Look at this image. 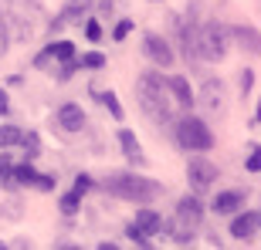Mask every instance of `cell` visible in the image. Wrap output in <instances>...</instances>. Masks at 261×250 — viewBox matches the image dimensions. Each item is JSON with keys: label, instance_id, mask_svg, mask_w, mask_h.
I'll use <instances>...</instances> for the list:
<instances>
[{"label": "cell", "instance_id": "603a6c76", "mask_svg": "<svg viewBox=\"0 0 261 250\" xmlns=\"http://www.w3.org/2000/svg\"><path fill=\"white\" fill-rule=\"evenodd\" d=\"M78 65L85 68V71H102V68H106V54H102V51H88V54L78 58Z\"/></svg>", "mask_w": 261, "mask_h": 250}, {"label": "cell", "instance_id": "277c9868", "mask_svg": "<svg viewBox=\"0 0 261 250\" xmlns=\"http://www.w3.org/2000/svg\"><path fill=\"white\" fill-rule=\"evenodd\" d=\"M176 142H180V149H187V152H207V149H214V132L200 115H190V112H187V115L176 122Z\"/></svg>", "mask_w": 261, "mask_h": 250}, {"label": "cell", "instance_id": "ba28073f", "mask_svg": "<svg viewBox=\"0 0 261 250\" xmlns=\"http://www.w3.org/2000/svg\"><path fill=\"white\" fill-rule=\"evenodd\" d=\"M231 240H241V243H251L261 230V213L258 210H238L231 220Z\"/></svg>", "mask_w": 261, "mask_h": 250}, {"label": "cell", "instance_id": "2e32d148", "mask_svg": "<svg viewBox=\"0 0 261 250\" xmlns=\"http://www.w3.org/2000/svg\"><path fill=\"white\" fill-rule=\"evenodd\" d=\"M92 10H95V0H68L61 7V20L65 24H82Z\"/></svg>", "mask_w": 261, "mask_h": 250}, {"label": "cell", "instance_id": "f35d334b", "mask_svg": "<svg viewBox=\"0 0 261 250\" xmlns=\"http://www.w3.org/2000/svg\"><path fill=\"white\" fill-rule=\"evenodd\" d=\"M14 247H20V250L28 247V250H31V247H34V243H31V240H28V237H17V240H14Z\"/></svg>", "mask_w": 261, "mask_h": 250}, {"label": "cell", "instance_id": "5b68a950", "mask_svg": "<svg viewBox=\"0 0 261 250\" xmlns=\"http://www.w3.org/2000/svg\"><path fill=\"white\" fill-rule=\"evenodd\" d=\"M197 102H200V108L207 112V115L224 118V115H227V85H224L221 78H207V81L200 85Z\"/></svg>", "mask_w": 261, "mask_h": 250}, {"label": "cell", "instance_id": "30bf717a", "mask_svg": "<svg viewBox=\"0 0 261 250\" xmlns=\"http://www.w3.org/2000/svg\"><path fill=\"white\" fill-rule=\"evenodd\" d=\"M203 200L200 196H194V193H187V196H180L176 200V220L187 223V227H194V230H200V223H203Z\"/></svg>", "mask_w": 261, "mask_h": 250}, {"label": "cell", "instance_id": "836d02e7", "mask_svg": "<svg viewBox=\"0 0 261 250\" xmlns=\"http://www.w3.org/2000/svg\"><path fill=\"white\" fill-rule=\"evenodd\" d=\"M238 85H241V95H248V91L254 88V71H251V68H244V71H241V78H238Z\"/></svg>", "mask_w": 261, "mask_h": 250}, {"label": "cell", "instance_id": "d6986e66", "mask_svg": "<svg viewBox=\"0 0 261 250\" xmlns=\"http://www.w3.org/2000/svg\"><path fill=\"white\" fill-rule=\"evenodd\" d=\"M92 91H95V88H92ZM95 98L109 108V112H112V118H116V122H122V118H126V112H122V105H119L116 91H95Z\"/></svg>", "mask_w": 261, "mask_h": 250}, {"label": "cell", "instance_id": "1f68e13d", "mask_svg": "<svg viewBox=\"0 0 261 250\" xmlns=\"http://www.w3.org/2000/svg\"><path fill=\"white\" fill-rule=\"evenodd\" d=\"M126 237H129V240L136 243V247H153V240H149L146 233H139V230H136V227H133V223H129V227H126Z\"/></svg>", "mask_w": 261, "mask_h": 250}, {"label": "cell", "instance_id": "8d00e7d4", "mask_svg": "<svg viewBox=\"0 0 261 250\" xmlns=\"http://www.w3.org/2000/svg\"><path fill=\"white\" fill-rule=\"evenodd\" d=\"M65 27H68V24L61 20V14H58V17H55V20L48 24V38H55V34H58V30H65Z\"/></svg>", "mask_w": 261, "mask_h": 250}, {"label": "cell", "instance_id": "ab89813d", "mask_svg": "<svg viewBox=\"0 0 261 250\" xmlns=\"http://www.w3.org/2000/svg\"><path fill=\"white\" fill-rule=\"evenodd\" d=\"M98 250H119V243H112V240H102V243H98Z\"/></svg>", "mask_w": 261, "mask_h": 250}, {"label": "cell", "instance_id": "7bdbcfd3", "mask_svg": "<svg viewBox=\"0 0 261 250\" xmlns=\"http://www.w3.org/2000/svg\"><path fill=\"white\" fill-rule=\"evenodd\" d=\"M0 250H7V243H4V240H0Z\"/></svg>", "mask_w": 261, "mask_h": 250}, {"label": "cell", "instance_id": "d590c367", "mask_svg": "<svg viewBox=\"0 0 261 250\" xmlns=\"http://www.w3.org/2000/svg\"><path fill=\"white\" fill-rule=\"evenodd\" d=\"M0 216H7V220L20 216V203H17V200H10V206H0Z\"/></svg>", "mask_w": 261, "mask_h": 250}, {"label": "cell", "instance_id": "ffe728a7", "mask_svg": "<svg viewBox=\"0 0 261 250\" xmlns=\"http://www.w3.org/2000/svg\"><path fill=\"white\" fill-rule=\"evenodd\" d=\"M20 135H24V129H17V125H0V149L20 145Z\"/></svg>", "mask_w": 261, "mask_h": 250}, {"label": "cell", "instance_id": "9a60e30c", "mask_svg": "<svg viewBox=\"0 0 261 250\" xmlns=\"http://www.w3.org/2000/svg\"><path fill=\"white\" fill-rule=\"evenodd\" d=\"M231 41H238V48L248 51V54H258L261 58V34L254 27H248V24H238V27H231Z\"/></svg>", "mask_w": 261, "mask_h": 250}, {"label": "cell", "instance_id": "9c48e42d", "mask_svg": "<svg viewBox=\"0 0 261 250\" xmlns=\"http://www.w3.org/2000/svg\"><path fill=\"white\" fill-rule=\"evenodd\" d=\"M85 122H88V115L82 112V105H75V102H65V105H58V112H55V125H58L61 132H68V135L82 132Z\"/></svg>", "mask_w": 261, "mask_h": 250}, {"label": "cell", "instance_id": "d6a6232c", "mask_svg": "<svg viewBox=\"0 0 261 250\" xmlns=\"http://www.w3.org/2000/svg\"><path fill=\"white\" fill-rule=\"evenodd\" d=\"M78 68H82V65H78V58H68V61H61V71H58V81H68V78L75 75Z\"/></svg>", "mask_w": 261, "mask_h": 250}, {"label": "cell", "instance_id": "7402d4cb", "mask_svg": "<svg viewBox=\"0 0 261 250\" xmlns=\"http://www.w3.org/2000/svg\"><path fill=\"white\" fill-rule=\"evenodd\" d=\"M14 179H17V186H34L38 169L31 166V159H28V163H20V166H14Z\"/></svg>", "mask_w": 261, "mask_h": 250}, {"label": "cell", "instance_id": "d4e9b609", "mask_svg": "<svg viewBox=\"0 0 261 250\" xmlns=\"http://www.w3.org/2000/svg\"><path fill=\"white\" fill-rule=\"evenodd\" d=\"M82 27H85V38L88 41H102V24H98V17H92V14H88V17L82 20Z\"/></svg>", "mask_w": 261, "mask_h": 250}, {"label": "cell", "instance_id": "ac0fdd59", "mask_svg": "<svg viewBox=\"0 0 261 250\" xmlns=\"http://www.w3.org/2000/svg\"><path fill=\"white\" fill-rule=\"evenodd\" d=\"M58 210H61V216H68V220H71V216L82 210V193H78V190L65 193V196L58 200Z\"/></svg>", "mask_w": 261, "mask_h": 250}, {"label": "cell", "instance_id": "f546056e", "mask_svg": "<svg viewBox=\"0 0 261 250\" xmlns=\"http://www.w3.org/2000/svg\"><path fill=\"white\" fill-rule=\"evenodd\" d=\"M129 34H133V20H129V17H122V20L116 24V27H112V41H126Z\"/></svg>", "mask_w": 261, "mask_h": 250}, {"label": "cell", "instance_id": "4dcf8cb0", "mask_svg": "<svg viewBox=\"0 0 261 250\" xmlns=\"http://www.w3.org/2000/svg\"><path fill=\"white\" fill-rule=\"evenodd\" d=\"M10 51V27H7V17L0 14V58Z\"/></svg>", "mask_w": 261, "mask_h": 250}, {"label": "cell", "instance_id": "4fadbf2b", "mask_svg": "<svg viewBox=\"0 0 261 250\" xmlns=\"http://www.w3.org/2000/svg\"><path fill=\"white\" fill-rule=\"evenodd\" d=\"M129 223H133V227H136L139 233H146L149 240H153L156 233H163V216H160L156 210H149V206H143V210H136V216H133Z\"/></svg>", "mask_w": 261, "mask_h": 250}, {"label": "cell", "instance_id": "e575fe53", "mask_svg": "<svg viewBox=\"0 0 261 250\" xmlns=\"http://www.w3.org/2000/svg\"><path fill=\"white\" fill-rule=\"evenodd\" d=\"M92 186H95V179H92L88 173H78V176H75V190L82 193V196H85V193L92 190Z\"/></svg>", "mask_w": 261, "mask_h": 250}, {"label": "cell", "instance_id": "b9f144b4", "mask_svg": "<svg viewBox=\"0 0 261 250\" xmlns=\"http://www.w3.org/2000/svg\"><path fill=\"white\" fill-rule=\"evenodd\" d=\"M254 125H261V98H258V108H254Z\"/></svg>", "mask_w": 261, "mask_h": 250}, {"label": "cell", "instance_id": "8992f818", "mask_svg": "<svg viewBox=\"0 0 261 250\" xmlns=\"http://www.w3.org/2000/svg\"><path fill=\"white\" fill-rule=\"evenodd\" d=\"M217 176H221V169H217L211 159H203V152L190 155V163H187V183H190V190H194V193L211 190V186L217 183Z\"/></svg>", "mask_w": 261, "mask_h": 250}, {"label": "cell", "instance_id": "7a4b0ae2", "mask_svg": "<svg viewBox=\"0 0 261 250\" xmlns=\"http://www.w3.org/2000/svg\"><path fill=\"white\" fill-rule=\"evenodd\" d=\"M102 190L119 196V200H129V203H153L163 186L149 179V176H136V173H109L102 179Z\"/></svg>", "mask_w": 261, "mask_h": 250}, {"label": "cell", "instance_id": "cb8c5ba5", "mask_svg": "<svg viewBox=\"0 0 261 250\" xmlns=\"http://www.w3.org/2000/svg\"><path fill=\"white\" fill-rule=\"evenodd\" d=\"M51 48H55V61L75 58V44H71V41H51Z\"/></svg>", "mask_w": 261, "mask_h": 250}, {"label": "cell", "instance_id": "ee69618b", "mask_svg": "<svg viewBox=\"0 0 261 250\" xmlns=\"http://www.w3.org/2000/svg\"><path fill=\"white\" fill-rule=\"evenodd\" d=\"M258 213H261V210H258Z\"/></svg>", "mask_w": 261, "mask_h": 250}, {"label": "cell", "instance_id": "484cf974", "mask_svg": "<svg viewBox=\"0 0 261 250\" xmlns=\"http://www.w3.org/2000/svg\"><path fill=\"white\" fill-rule=\"evenodd\" d=\"M51 61H55V48H51V41H48V44H44V48H41L38 54H34V61H31V68H48Z\"/></svg>", "mask_w": 261, "mask_h": 250}, {"label": "cell", "instance_id": "44dd1931", "mask_svg": "<svg viewBox=\"0 0 261 250\" xmlns=\"http://www.w3.org/2000/svg\"><path fill=\"white\" fill-rule=\"evenodd\" d=\"M20 145H24V152H28L31 163H34V159L44 152V149H41V135H38V132H24V135H20Z\"/></svg>", "mask_w": 261, "mask_h": 250}, {"label": "cell", "instance_id": "74e56055", "mask_svg": "<svg viewBox=\"0 0 261 250\" xmlns=\"http://www.w3.org/2000/svg\"><path fill=\"white\" fill-rule=\"evenodd\" d=\"M10 115V98H7V91L0 88V118H7Z\"/></svg>", "mask_w": 261, "mask_h": 250}, {"label": "cell", "instance_id": "3957f363", "mask_svg": "<svg viewBox=\"0 0 261 250\" xmlns=\"http://www.w3.org/2000/svg\"><path fill=\"white\" fill-rule=\"evenodd\" d=\"M231 51V27L221 20H207L203 27H197V54L200 61H224Z\"/></svg>", "mask_w": 261, "mask_h": 250}, {"label": "cell", "instance_id": "6da1fadb", "mask_svg": "<svg viewBox=\"0 0 261 250\" xmlns=\"http://www.w3.org/2000/svg\"><path fill=\"white\" fill-rule=\"evenodd\" d=\"M136 102L143 108V115L153 125H170L173 122V98H170V88H166L163 71H143L136 78Z\"/></svg>", "mask_w": 261, "mask_h": 250}, {"label": "cell", "instance_id": "4316f807", "mask_svg": "<svg viewBox=\"0 0 261 250\" xmlns=\"http://www.w3.org/2000/svg\"><path fill=\"white\" fill-rule=\"evenodd\" d=\"M251 152H248V159H244V169L248 173H261V145H248Z\"/></svg>", "mask_w": 261, "mask_h": 250}, {"label": "cell", "instance_id": "52a82bcc", "mask_svg": "<svg viewBox=\"0 0 261 250\" xmlns=\"http://www.w3.org/2000/svg\"><path fill=\"white\" fill-rule=\"evenodd\" d=\"M143 54L153 61L156 68H173V61H176L173 44H170L163 34H153V30H146V34H143Z\"/></svg>", "mask_w": 261, "mask_h": 250}, {"label": "cell", "instance_id": "60d3db41", "mask_svg": "<svg viewBox=\"0 0 261 250\" xmlns=\"http://www.w3.org/2000/svg\"><path fill=\"white\" fill-rule=\"evenodd\" d=\"M10 7H14V0H0V14H7Z\"/></svg>", "mask_w": 261, "mask_h": 250}, {"label": "cell", "instance_id": "8fae6325", "mask_svg": "<svg viewBox=\"0 0 261 250\" xmlns=\"http://www.w3.org/2000/svg\"><path fill=\"white\" fill-rule=\"evenodd\" d=\"M211 210L217 216H234L238 210H244V190H221L211 200Z\"/></svg>", "mask_w": 261, "mask_h": 250}, {"label": "cell", "instance_id": "e0dca14e", "mask_svg": "<svg viewBox=\"0 0 261 250\" xmlns=\"http://www.w3.org/2000/svg\"><path fill=\"white\" fill-rule=\"evenodd\" d=\"M0 186H4V190H17L14 163H10V149H0Z\"/></svg>", "mask_w": 261, "mask_h": 250}, {"label": "cell", "instance_id": "7c38bea8", "mask_svg": "<svg viewBox=\"0 0 261 250\" xmlns=\"http://www.w3.org/2000/svg\"><path fill=\"white\" fill-rule=\"evenodd\" d=\"M166 88H170V98H173L180 108H194V102H197V95H194V88H190V81H187L184 75H173V78H166Z\"/></svg>", "mask_w": 261, "mask_h": 250}, {"label": "cell", "instance_id": "5bb4252c", "mask_svg": "<svg viewBox=\"0 0 261 250\" xmlns=\"http://www.w3.org/2000/svg\"><path fill=\"white\" fill-rule=\"evenodd\" d=\"M119 149H122V155H126L133 166H139V169H146V155L143 149H139V139H136V132H129V129H119Z\"/></svg>", "mask_w": 261, "mask_h": 250}, {"label": "cell", "instance_id": "83f0119b", "mask_svg": "<svg viewBox=\"0 0 261 250\" xmlns=\"http://www.w3.org/2000/svg\"><path fill=\"white\" fill-rule=\"evenodd\" d=\"M58 186V176H51V173H38V179H34V190H41V193H51Z\"/></svg>", "mask_w": 261, "mask_h": 250}, {"label": "cell", "instance_id": "f1b7e54d", "mask_svg": "<svg viewBox=\"0 0 261 250\" xmlns=\"http://www.w3.org/2000/svg\"><path fill=\"white\" fill-rule=\"evenodd\" d=\"M119 4H122V0H95V14L98 17H112L119 10Z\"/></svg>", "mask_w": 261, "mask_h": 250}]
</instances>
